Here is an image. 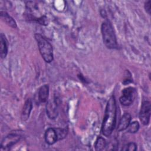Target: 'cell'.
<instances>
[{
    "label": "cell",
    "instance_id": "obj_1",
    "mask_svg": "<svg viewBox=\"0 0 151 151\" xmlns=\"http://www.w3.org/2000/svg\"><path fill=\"white\" fill-rule=\"evenodd\" d=\"M116 104L114 96H111L106 107L105 114L101 126V131L105 136H109L112 133L116 124Z\"/></svg>",
    "mask_w": 151,
    "mask_h": 151
},
{
    "label": "cell",
    "instance_id": "obj_2",
    "mask_svg": "<svg viewBox=\"0 0 151 151\" xmlns=\"http://www.w3.org/2000/svg\"><path fill=\"white\" fill-rule=\"evenodd\" d=\"M103 42L110 49H114L117 47L116 37L113 28L109 21L103 22L101 27Z\"/></svg>",
    "mask_w": 151,
    "mask_h": 151
},
{
    "label": "cell",
    "instance_id": "obj_3",
    "mask_svg": "<svg viewBox=\"0 0 151 151\" xmlns=\"http://www.w3.org/2000/svg\"><path fill=\"white\" fill-rule=\"evenodd\" d=\"M35 38L37 42L40 52L47 63H51L53 60V48L51 44L41 35L35 34Z\"/></svg>",
    "mask_w": 151,
    "mask_h": 151
},
{
    "label": "cell",
    "instance_id": "obj_4",
    "mask_svg": "<svg viewBox=\"0 0 151 151\" xmlns=\"http://www.w3.org/2000/svg\"><path fill=\"white\" fill-rule=\"evenodd\" d=\"M136 97V90L132 87H129L122 91V95L120 97V102L123 106H129L133 103Z\"/></svg>",
    "mask_w": 151,
    "mask_h": 151
},
{
    "label": "cell",
    "instance_id": "obj_5",
    "mask_svg": "<svg viewBox=\"0 0 151 151\" xmlns=\"http://www.w3.org/2000/svg\"><path fill=\"white\" fill-rule=\"evenodd\" d=\"M151 113V105L148 101H144L141 106L139 112V119L144 125H147L150 121Z\"/></svg>",
    "mask_w": 151,
    "mask_h": 151
},
{
    "label": "cell",
    "instance_id": "obj_6",
    "mask_svg": "<svg viewBox=\"0 0 151 151\" xmlns=\"http://www.w3.org/2000/svg\"><path fill=\"white\" fill-rule=\"evenodd\" d=\"M21 135L17 133H12L5 137L1 144V150H8L14 145L17 143L21 138Z\"/></svg>",
    "mask_w": 151,
    "mask_h": 151
},
{
    "label": "cell",
    "instance_id": "obj_7",
    "mask_svg": "<svg viewBox=\"0 0 151 151\" xmlns=\"http://www.w3.org/2000/svg\"><path fill=\"white\" fill-rule=\"evenodd\" d=\"M46 111L50 119H54L56 118L58 115V104L55 99L48 101L46 106Z\"/></svg>",
    "mask_w": 151,
    "mask_h": 151
},
{
    "label": "cell",
    "instance_id": "obj_8",
    "mask_svg": "<svg viewBox=\"0 0 151 151\" xmlns=\"http://www.w3.org/2000/svg\"><path fill=\"white\" fill-rule=\"evenodd\" d=\"M131 119H132L131 115L129 113H124V114L122 116V117L119 120V124L117 125V130L119 132L126 130L128 127L129 124L130 123Z\"/></svg>",
    "mask_w": 151,
    "mask_h": 151
},
{
    "label": "cell",
    "instance_id": "obj_9",
    "mask_svg": "<svg viewBox=\"0 0 151 151\" xmlns=\"http://www.w3.org/2000/svg\"><path fill=\"white\" fill-rule=\"evenodd\" d=\"M45 140L48 145H53L58 140L56 130L54 128L48 129L45 133Z\"/></svg>",
    "mask_w": 151,
    "mask_h": 151
},
{
    "label": "cell",
    "instance_id": "obj_10",
    "mask_svg": "<svg viewBox=\"0 0 151 151\" xmlns=\"http://www.w3.org/2000/svg\"><path fill=\"white\" fill-rule=\"evenodd\" d=\"M32 104L31 100L30 99H27V100L25 101L23 109L22 110L21 112V119L22 121L27 120L30 114V113L32 110Z\"/></svg>",
    "mask_w": 151,
    "mask_h": 151
},
{
    "label": "cell",
    "instance_id": "obj_11",
    "mask_svg": "<svg viewBox=\"0 0 151 151\" xmlns=\"http://www.w3.org/2000/svg\"><path fill=\"white\" fill-rule=\"evenodd\" d=\"M49 94V86L44 84L41 86L38 91V100L41 103H45L47 101Z\"/></svg>",
    "mask_w": 151,
    "mask_h": 151
},
{
    "label": "cell",
    "instance_id": "obj_12",
    "mask_svg": "<svg viewBox=\"0 0 151 151\" xmlns=\"http://www.w3.org/2000/svg\"><path fill=\"white\" fill-rule=\"evenodd\" d=\"M8 52L7 40L3 34H1L0 37V55L2 58L6 57Z\"/></svg>",
    "mask_w": 151,
    "mask_h": 151
},
{
    "label": "cell",
    "instance_id": "obj_13",
    "mask_svg": "<svg viewBox=\"0 0 151 151\" xmlns=\"http://www.w3.org/2000/svg\"><path fill=\"white\" fill-rule=\"evenodd\" d=\"M1 19L9 26L15 28H17V23L6 12L1 11Z\"/></svg>",
    "mask_w": 151,
    "mask_h": 151
},
{
    "label": "cell",
    "instance_id": "obj_14",
    "mask_svg": "<svg viewBox=\"0 0 151 151\" xmlns=\"http://www.w3.org/2000/svg\"><path fill=\"white\" fill-rule=\"evenodd\" d=\"M94 146L96 150L100 151L103 150L104 147L106 146V142L105 139L101 136L98 137L95 142Z\"/></svg>",
    "mask_w": 151,
    "mask_h": 151
},
{
    "label": "cell",
    "instance_id": "obj_15",
    "mask_svg": "<svg viewBox=\"0 0 151 151\" xmlns=\"http://www.w3.org/2000/svg\"><path fill=\"white\" fill-rule=\"evenodd\" d=\"M128 132L131 133H136L139 129V123L138 122L134 121L132 123H130L129 126H128Z\"/></svg>",
    "mask_w": 151,
    "mask_h": 151
},
{
    "label": "cell",
    "instance_id": "obj_16",
    "mask_svg": "<svg viewBox=\"0 0 151 151\" xmlns=\"http://www.w3.org/2000/svg\"><path fill=\"white\" fill-rule=\"evenodd\" d=\"M57 134L58 140H61L64 139L67 134V130L65 129H55Z\"/></svg>",
    "mask_w": 151,
    "mask_h": 151
},
{
    "label": "cell",
    "instance_id": "obj_17",
    "mask_svg": "<svg viewBox=\"0 0 151 151\" xmlns=\"http://www.w3.org/2000/svg\"><path fill=\"white\" fill-rule=\"evenodd\" d=\"M137 149V146L133 142H130L126 145L124 146V147L122 149L123 150H129V151H134Z\"/></svg>",
    "mask_w": 151,
    "mask_h": 151
},
{
    "label": "cell",
    "instance_id": "obj_18",
    "mask_svg": "<svg viewBox=\"0 0 151 151\" xmlns=\"http://www.w3.org/2000/svg\"><path fill=\"white\" fill-rule=\"evenodd\" d=\"M145 8L146 11L149 15H150V11H151V1H147L145 4Z\"/></svg>",
    "mask_w": 151,
    "mask_h": 151
}]
</instances>
